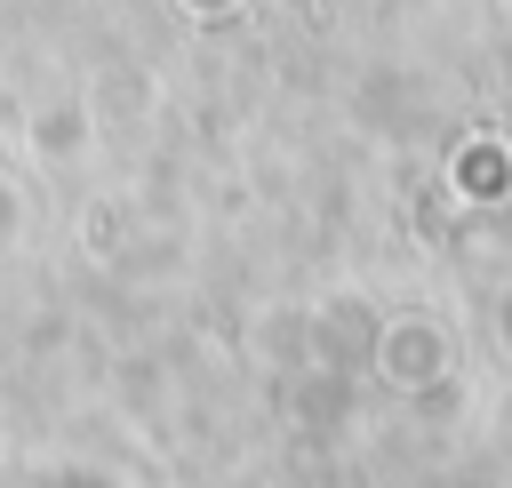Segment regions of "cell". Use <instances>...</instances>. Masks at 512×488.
Listing matches in <instances>:
<instances>
[{
  "mask_svg": "<svg viewBox=\"0 0 512 488\" xmlns=\"http://www.w3.org/2000/svg\"><path fill=\"white\" fill-rule=\"evenodd\" d=\"M24 232H32V200H24V184H16V176H0V256H16V248H24Z\"/></svg>",
  "mask_w": 512,
  "mask_h": 488,
  "instance_id": "cell-1",
  "label": "cell"
}]
</instances>
